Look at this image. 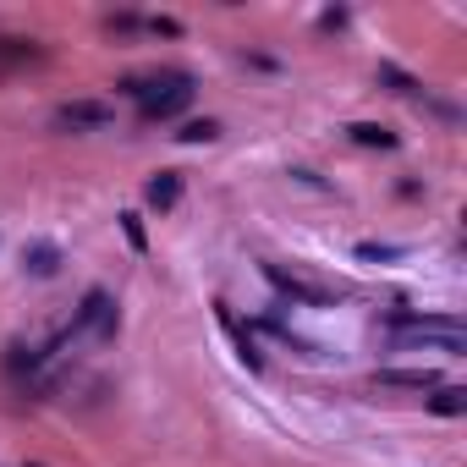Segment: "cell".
I'll list each match as a JSON object with an SVG mask.
<instances>
[{
  "label": "cell",
  "mask_w": 467,
  "mask_h": 467,
  "mask_svg": "<svg viewBox=\"0 0 467 467\" xmlns=\"http://www.w3.org/2000/svg\"><path fill=\"white\" fill-rule=\"evenodd\" d=\"M105 28H110V34H138V28H143V17L121 12V17H105Z\"/></svg>",
  "instance_id": "obj_16"
},
{
  "label": "cell",
  "mask_w": 467,
  "mask_h": 467,
  "mask_svg": "<svg viewBox=\"0 0 467 467\" xmlns=\"http://www.w3.org/2000/svg\"><path fill=\"white\" fill-rule=\"evenodd\" d=\"M265 281L281 292V297H292V303H303V308H330L336 297L330 292H319V286H308V281H297V275H286L281 265H265Z\"/></svg>",
  "instance_id": "obj_4"
},
{
  "label": "cell",
  "mask_w": 467,
  "mask_h": 467,
  "mask_svg": "<svg viewBox=\"0 0 467 467\" xmlns=\"http://www.w3.org/2000/svg\"><path fill=\"white\" fill-rule=\"evenodd\" d=\"M379 385L385 390H434L440 374L434 368H379Z\"/></svg>",
  "instance_id": "obj_8"
},
{
  "label": "cell",
  "mask_w": 467,
  "mask_h": 467,
  "mask_svg": "<svg viewBox=\"0 0 467 467\" xmlns=\"http://www.w3.org/2000/svg\"><path fill=\"white\" fill-rule=\"evenodd\" d=\"M121 231H127V243H132L138 254L149 248V237H143V220H138V214H121Z\"/></svg>",
  "instance_id": "obj_14"
},
{
  "label": "cell",
  "mask_w": 467,
  "mask_h": 467,
  "mask_svg": "<svg viewBox=\"0 0 467 467\" xmlns=\"http://www.w3.org/2000/svg\"><path fill=\"white\" fill-rule=\"evenodd\" d=\"M110 121H116V110L105 99H67V105H56V127L61 132H105Z\"/></svg>",
  "instance_id": "obj_3"
},
{
  "label": "cell",
  "mask_w": 467,
  "mask_h": 467,
  "mask_svg": "<svg viewBox=\"0 0 467 467\" xmlns=\"http://www.w3.org/2000/svg\"><path fill=\"white\" fill-rule=\"evenodd\" d=\"M121 94L138 99L143 121H171L192 105V78L187 72H154V78H121Z\"/></svg>",
  "instance_id": "obj_1"
},
{
  "label": "cell",
  "mask_w": 467,
  "mask_h": 467,
  "mask_svg": "<svg viewBox=\"0 0 467 467\" xmlns=\"http://www.w3.org/2000/svg\"><path fill=\"white\" fill-rule=\"evenodd\" d=\"M23 270H28L34 281H50V275L61 270V248H56V243H28V248H23Z\"/></svg>",
  "instance_id": "obj_7"
},
{
  "label": "cell",
  "mask_w": 467,
  "mask_h": 467,
  "mask_svg": "<svg viewBox=\"0 0 467 467\" xmlns=\"http://www.w3.org/2000/svg\"><path fill=\"white\" fill-rule=\"evenodd\" d=\"M347 132H352V143H363V149H396V132H390V127H374V121H352Z\"/></svg>",
  "instance_id": "obj_11"
},
{
  "label": "cell",
  "mask_w": 467,
  "mask_h": 467,
  "mask_svg": "<svg viewBox=\"0 0 467 467\" xmlns=\"http://www.w3.org/2000/svg\"><path fill=\"white\" fill-rule=\"evenodd\" d=\"M176 138H182V143H214V138H220V121H209V116H203V121H187Z\"/></svg>",
  "instance_id": "obj_13"
},
{
  "label": "cell",
  "mask_w": 467,
  "mask_h": 467,
  "mask_svg": "<svg viewBox=\"0 0 467 467\" xmlns=\"http://www.w3.org/2000/svg\"><path fill=\"white\" fill-rule=\"evenodd\" d=\"M28 467H45V462H28Z\"/></svg>",
  "instance_id": "obj_17"
},
{
  "label": "cell",
  "mask_w": 467,
  "mask_h": 467,
  "mask_svg": "<svg viewBox=\"0 0 467 467\" xmlns=\"http://www.w3.org/2000/svg\"><path fill=\"white\" fill-rule=\"evenodd\" d=\"M143 198H149V209H176V198H182V171H160V176H149V187H143Z\"/></svg>",
  "instance_id": "obj_6"
},
{
  "label": "cell",
  "mask_w": 467,
  "mask_h": 467,
  "mask_svg": "<svg viewBox=\"0 0 467 467\" xmlns=\"http://www.w3.org/2000/svg\"><path fill=\"white\" fill-rule=\"evenodd\" d=\"M429 412H440V418H462V412H467V390H462V385H434Z\"/></svg>",
  "instance_id": "obj_9"
},
{
  "label": "cell",
  "mask_w": 467,
  "mask_h": 467,
  "mask_svg": "<svg viewBox=\"0 0 467 467\" xmlns=\"http://www.w3.org/2000/svg\"><path fill=\"white\" fill-rule=\"evenodd\" d=\"M28 61H45V50H39V45H28V39H0V72L28 67Z\"/></svg>",
  "instance_id": "obj_10"
},
{
  "label": "cell",
  "mask_w": 467,
  "mask_h": 467,
  "mask_svg": "<svg viewBox=\"0 0 467 467\" xmlns=\"http://www.w3.org/2000/svg\"><path fill=\"white\" fill-rule=\"evenodd\" d=\"M396 254H401V248H390V243H358V259H368V265H374V259H396Z\"/></svg>",
  "instance_id": "obj_15"
},
{
  "label": "cell",
  "mask_w": 467,
  "mask_h": 467,
  "mask_svg": "<svg viewBox=\"0 0 467 467\" xmlns=\"http://www.w3.org/2000/svg\"><path fill=\"white\" fill-rule=\"evenodd\" d=\"M116 325H121V314H116V297H110L105 286H88V292H83V303H78V336L116 341Z\"/></svg>",
  "instance_id": "obj_2"
},
{
  "label": "cell",
  "mask_w": 467,
  "mask_h": 467,
  "mask_svg": "<svg viewBox=\"0 0 467 467\" xmlns=\"http://www.w3.org/2000/svg\"><path fill=\"white\" fill-rule=\"evenodd\" d=\"M379 83L390 88V94H407V99H423V88L401 72V67H390V61H379Z\"/></svg>",
  "instance_id": "obj_12"
},
{
  "label": "cell",
  "mask_w": 467,
  "mask_h": 467,
  "mask_svg": "<svg viewBox=\"0 0 467 467\" xmlns=\"http://www.w3.org/2000/svg\"><path fill=\"white\" fill-rule=\"evenodd\" d=\"M214 319H220V325L231 330V341H237V358H243V363H248V368L259 374V368H265V352H259V341H254V330H248V325H237V314H231L225 303H214Z\"/></svg>",
  "instance_id": "obj_5"
}]
</instances>
